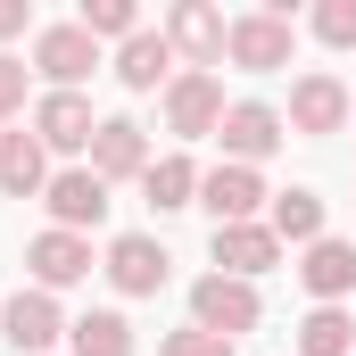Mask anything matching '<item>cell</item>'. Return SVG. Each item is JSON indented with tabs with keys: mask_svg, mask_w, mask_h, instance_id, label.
I'll return each mask as SVG.
<instances>
[{
	"mask_svg": "<svg viewBox=\"0 0 356 356\" xmlns=\"http://www.w3.org/2000/svg\"><path fill=\"white\" fill-rule=\"evenodd\" d=\"M290 50H298L290 8H249V17H232V33H224V58H232L241 75H282Z\"/></svg>",
	"mask_w": 356,
	"mask_h": 356,
	"instance_id": "1",
	"label": "cell"
},
{
	"mask_svg": "<svg viewBox=\"0 0 356 356\" xmlns=\"http://www.w3.org/2000/svg\"><path fill=\"white\" fill-rule=\"evenodd\" d=\"M257 282H232V273H207V282H191V323L199 332H216V340H241V332H257Z\"/></svg>",
	"mask_w": 356,
	"mask_h": 356,
	"instance_id": "2",
	"label": "cell"
},
{
	"mask_svg": "<svg viewBox=\"0 0 356 356\" xmlns=\"http://www.w3.org/2000/svg\"><path fill=\"white\" fill-rule=\"evenodd\" d=\"M216 141H224L232 166H257V158H273L290 141V124H282V108H266V99H232L224 124H216Z\"/></svg>",
	"mask_w": 356,
	"mask_h": 356,
	"instance_id": "3",
	"label": "cell"
},
{
	"mask_svg": "<svg viewBox=\"0 0 356 356\" xmlns=\"http://www.w3.org/2000/svg\"><path fill=\"white\" fill-rule=\"evenodd\" d=\"M290 133H307V141H323V133H348L356 108H348V83L340 75H298L290 83V116H282Z\"/></svg>",
	"mask_w": 356,
	"mask_h": 356,
	"instance_id": "4",
	"label": "cell"
},
{
	"mask_svg": "<svg viewBox=\"0 0 356 356\" xmlns=\"http://www.w3.org/2000/svg\"><path fill=\"white\" fill-rule=\"evenodd\" d=\"M216 124H224V83L199 75V67H182L175 83H166V133L175 141H207Z\"/></svg>",
	"mask_w": 356,
	"mask_h": 356,
	"instance_id": "5",
	"label": "cell"
},
{
	"mask_svg": "<svg viewBox=\"0 0 356 356\" xmlns=\"http://www.w3.org/2000/svg\"><path fill=\"white\" fill-rule=\"evenodd\" d=\"M0 340H8L17 356L58 348V340H67V315H58V298H50V290H17V298L0 307Z\"/></svg>",
	"mask_w": 356,
	"mask_h": 356,
	"instance_id": "6",
	"label": "cell"
},
{
	"mask_svg": "<svg viewBox=\"0 0 356 356\" xmlns=\"http://www.w3.org/2000/svg\"><path fill=\"white\" fill-rule=\"evenodd\" d=\"M91 67H99V42L83 25H42L33 33V75H50V91H75Z\"/></svg>",
	"mask_w": 356,
	"mask_h": 356,
	"instance_id": "7",
	"label": "cell"
},
{
	"mask_svg": "<svg viewBox=\"0 0 356 356\" xmlns=\"http://www.w3.org/2000/svg\"><path fill=\"white\" fill-rule=\"evenodd\" d=\"M166 273H175L166 241H149V232H124V241H108V282H116L124 298H158V290H166Z\"/></svg>",
	"mask_w": 356,
	"mask_h": 356,
	"instance_id": "8",
	"label": "cell"
},
{
	"mask_svg": "<svg viewBox=\"0 0 356 356\" xmlns=\"http://www.w3.org/2000/svg\"><path fill=\"white\" fill-rule=\"evenodd\" d=\"M25 266H33V290H50V298H58V290H75V282L91 273V241L50 224V232H33V241H25Z\"/></svg>",
	"mask_w": 356,
	"mask_h": 356,
	"instance_id": "9",
	"label": "cell"
},
{
	"mask_svg": "<svg viewBox=\"0 0 356 356\" xmlns=\"http://www.w3.org/2000/svg\"><path fill=\"white\" fill-rule=\"evenodd\" d=\"M207 257H216V273H232V282H257V273L282 266V241H273V224H216Z\"/></svg>",
	"mask_w": 356,
	"mask_h": 356,
	"instance_id": "10",
	"label": "cell"
},
{
	"mask_svg": "<svg viewBox=\"0 0 356 356\" xmlns=\"http://www.w3.org/2000/svg\"><path fill=\"white\" fill-rule=\"evenodd\" d=\"M42 207H50L58 232H91V224H108V182L91 175V166H67V175H50Z\"/></svg>",
	"mask_w": 356,
	"mask_h": 356,
	"instance_id": "11",
	"label": "cell"
},
{
	"mask_svg": "<svg viewBox=\"0 0 356 356\" xmlns=\"http://www.w3.org/2000/svg\"><path fill=\"white\" fill-rule=\"evenodd\" d=\"M91 133H99V116H91L83 91H42L33 99V141L42 149H83L91 158Z\"/></svg>",
	"mask_w": 356,
	"mask_h": 356,
	"instance_id": "12",
	"label": "cell"
},
{
	"mask_svg": "<svg viewBox=\"0 0 356 356\" xmlns=\"http://www.w3.org/2000/svg\"><path fill=\"white\" fill-rule=\"evenodd\" d=\"M199 207L216 216V224H257V207H266V182H257V166H207L199 175Z\"/></svg>",
	"mask_w": 356,
	"mask_h": 356,
	"instance_id": "13",
	"label": "cell"
},
{
	"mask_svg": "<svg viewBox=\"0 0 356 356\" xmlns=\"http://www.w3.org/2000/svg\"><path fill=\"white\" fill-rule=\"evenodd\" d=\"M91 175L99 182H141L149 175V141H141L133 116H99V133H91Z\"/></svg>",
	"mask_w": 356,
	"mask_h": 356,
	"instance_id": "14",
	"label": "cell"
},
{
	"mask_svg": "<svg viewBox=\"0 0 356 356\" xmlns=\"http://www.w3.org/2000/svg\"><path fill=\"white\" fill-rule=\"evenodd\" d=\"M224 33H232V25H224V8H207V0H175V8H166V42H175L199 75L224 58Z\"/></svg>",
	"mask_w": 356,
	"mask_h": 356,
	"instance_id": "15",
	"label": "cell"
},
{
	"mask_svg": "<svg viewBox=\"0 0 356 356\" xmlns=\"http://www.w3.org/2000/svg\"><path fill=\"white\" fill-rule=\"evenodd\" d=\"M298 282L315 290V307H340V298L356 290V249H348V241H332V232H323V241H315V249L298 257Z\"/></svg>",
	"mask_w": 356,
	"mask_h": 356,
	"instance_id": "16",
	"label": "cell"
},
{
	"mask_svg": "<svg viewBox=\"0 0 356 356\" xmlns=\"http://www.w3.org/2000/svg\"><path fill=\"white\" fill-rule=\"evenodd\" d=\"M116 83H124V91H158V83H175V42L141 25V33L116 50Z\"/></svg>",
	"mask_w": 356,
	"mask_h": 356,
	"instance_id": "17",
	"label": "cell"
},
{
	"mask_svg": "<svg viewBox=\"0 0 356 356\" xmlns=\"http://www.w3.org/2000/svg\"><path fill=\"white\" fill-rule=\"evenodd\" d=\"M0 191L8 199H42L50 191V149L33 133H0Z\"/></svg>",
	"mask_w": 356,
	"mask_h": 356,
	"instance_id": "18",
	"label": "cell"
},
{
	"mask_svg": "<svg viewBox=\"0 0 356 356\" xmlns=\"http://www.w3.org/2000/svg\"><path fill=\"white\" fill-rule=\"evenodd\" d=\"M67 348L75 356H133V323L116 307H91L83 323H67Z\"/></svg>",
	"mask_w": 356,
	"mask_h": 356,
	"instance_id": "19",
	"label": "cell"
},
{
	"mask_svg": "<svg viewBox=\"0 0 356 356\" xmlns=\"http://www.w3.org/2000/svg\"><path fill=\"white\" fill-rule=\"evenodd\" d=\"M141 191H149V207H166V216H175V207H199V166H191V158H149V175H141Z\"/></svg>",
	"mask_w": 356,
	"mask_h": 356,
	"instance_id": "20",
	"label": "cell"
},
{
	"mask_svg": "<svg viewBox=\"0 0 356 356\" xmlns=\"http://www.w3.org/2000/svg\"><path fill=\"white\" fill-rule=\"evenodd\" d=\"M273 241H307V249H315V241H323V199H315V191H282V199H273Z\"/></svg>",
	"mask_w": 356,
	"mask_h": 356,
	"instance_id": "21",
	"label": "cell"
},
{
	"mask_svg": "<svg viewBox=\"0 0 356 356\" xmlns=\"http://www.w3.org/2000/svg\"><path fill=\"white\" fill-rule=\"evenodd\" d=\"M348 348H356V323L340 307H315V315L298 323V356H348Z\"/></svg>",
	"mask_w": 356,
	"mask_h": 356,
	"instance_id": "22",
	"label": "cell"
},
{
	"mask_svg": "<svg viewBox=\"0 0 356 356\" xmlns=\"http://www.w3.org/2000/svg\"><path fill=\"white\" fill-rule=\"evenodd\" d=\"M75 25H83L91 42H99V33H108V42H133V33H141V8H133V0H83Z\"/></svg>",
	"mask_w": 356,
	"mask_h": 356,
	"instance_id": "23",
	"label": "cell"
},
{
	"mask_svg": "<svg viewBox=\"0 0 356 356\" xmlns=\"http://www.w3.org/2000/svg\"><path fill=\"white\" fill-rule=\"evenodd\" d=\"M315 42L323 50H356V0H323L315 8Z\"/></svg>",
	"mask_w": 356,
	"mask_h": 356,
	"instance_id": "24",
	"label": "cell"
},
{
	"mask_svg": "<svg viewBox=\"0 0 356 356\" xmlns=\"http://www.w3.org/2000/svg\"><path fill=\"white\" fill-rule=\"evenodd\" d=\"M25 75H33V67L0 50V124H8V116H25Z\"/></svg>",
	"mask_w": 356,
	"mask_h": 356,
	"instance_id": "25",
	"label": "cell"
},
{
	"mask_svg": "<svg viewBox=\"0 0 356 356\" xmlns=\"http://www.w3.org/2000/svg\"><path fill=\"white\" fill-rule=\"evenodd\" d=\"M158 356H232V340H216V332H175V340H158Z\"/></svg>",
	"mask_w": 356,
	"mask_h": 356,
	"instance_id": "26",
	"label": "cell"
},
{
	"mask_svg": "<svg viewBox=\"0 0 356 356\" xmlns=\"http://www.w3.org/2000/svg\"><path fill=\"white\" fill-rule=\"evenodd\" d=\"M25 25H33V8H25V0H0V42H17Z\"/></svg>",
	"mask_w": 356,
	"mask_h": 356,
	"instance_id": "27",
	"label": "cell"
}]
</instances>
